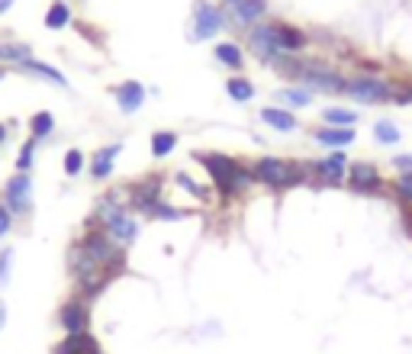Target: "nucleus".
I'll use <instances>...</instances> for the list:
<instances>
[{
    "instance_id": "42",
    "label": "nucleus",
    "mask_w": 412,
    "mask_h": 354,
    "mask_svg": "<svg viewBox=\"0 0 412 354\" xmlns=\"http://www.w3.org/2000/svg\"><path fill=\"white\" fill-rule=\"evenodd\" d=\"M4 74H7V68H4V65H0V77H4Z\"/></svg>"
},
{
    "instance_id": "30",
    "label": "nucleus",
    "mask_w": 412,
    "mask_h": 354,
    "mask_svg": "<svg viewBox=\"0 0 412 354\" xmlns=\"http://www.w3.org/2000/svg\"><path fill=\"white\" fill-rule=\"evenodd\" d=\"M33 161H35V139H26L20 145V152H16V174H29Z\"/></svg>"
},
{
    "instance_id": "33",
    "label": "nucleus",
    "mask_w": 412,
    "mask_h": 354,
    "mask_svg": "<svg viewBox=\"0 0 412 354\" xmlns=\"http://www.w3.org/2000/svg\"><path fill=\"white\" fill-rule=\"evenodd\" d=\"M277 100H284L290 106H306L313 100V94L309 91H277Z\"/></svg>"
},
{
    "instance_id": "16",
    "label": "nucleus",
    "mask_w": 412,
    "mask_h": 354,
    "mask_svg": "<svg viewBox=\"0 0 412 354\" xmlns=\"http://www.w3.org/2000/svg\"><path fill=\"white\" fill-rule=\"evenodd\" d=\"M119 152H123V142H113V145H104L97 155L91 158V177L94 181H106L113 174V161L119 158Z\"/></svg>"
},
{
    "instance_id": "13",
    "label": "nucleus",
    "mask_w": 412,
    "mask_h": 354,
    "mask_svg": "<svg viewBox=\"0 0 412 354\" xmlns=\"http://www.w3.org/2000/svg\"><path fill=\"white\" fill-rule=\"evenodd\" d=\"M348 181L355 190L374 194V190H380V171L370 165V161H355V165L348 167Z\"/></svg>"
},
{
    "instance_id": "43",
    "label": "nucleus",
    "mask_w": 412,
    "mask_h": 354,
    "mask_svg": "<svg viewBox=\"0 0 412 354\" xmlns=\"http://www.w3.org/2000/svg\"><path fill=\"white\" fill-rule=\"evenodd\" d=\"M226 4H232V0H226Z\"/></svg>"
},
{
    "instance_id": "6",
    "label": "nucleus",
    "mask_w": 412,
    "mask_h": 354,
    "mask_svg": "<svg viewBox=\"0 0 412 354\" xmlns=\"http://www.w3.org/2000/svg\"><path fill=\"white\" fill-rule=\"evenodd\" d=\"M345 94H351V97L361 100V104H386V100L393 97L390 84L380 81V77H357V81H348Z\"/></svg>"
},
{
    "instance_id": "35",
    "label": "nucleus",
    "mask_w": 412,
    "mask_h": 354,
    "mask_svg": "<svg viewBox=\"0 0 412 354\" xmlns=\"http://www.w3.org/2000/svg\"><path fill=\"white\" fill-rule=\"evenodd\" d=\"M152 216L155 219H168V223H177V219H184V209H174V206H168V203H158V206L152 209Z\"/></svg>"
},
{
    "instance_id": "25",
    "label": "nucleus",
    "mask_w": 412,
    "mask_h": 354,
    "mask_svg": "<svg viewBox=\"0 0 412 354\" xmlns=\"http://www.w3.org/2000/svg\"><path fill=\"white\" fill-rule=\"evenodd\" d=\"M226 94H229L232 100H238V104H248V100L255 97V84L245 81V77H229V84H226Z\"/></svg>"
},
{
    "instance_id": "10",
    "label": "nucleus",
    "mask_w": 412,
    "mask_h": 354,
    "mask_svg": "<svg viewBox=\"0 0 412 354\" xmlns=\"http://www.w3.org/2000/svg\"><path fill=\"white\" fill-rule=\"evenodd\" d=\"M158 197H161V177H148V181H142V184H133V190H129V206H133L135 213L152 216V209L161 203Z\"/></svg>"
},
{
    "instance_id": "18",
    "label": "nucleus",
    "mask_w": 412,
    "mask_h": 354,
    "mask_svg": "<svg viewBox=\"0 0 412 354\" xmlns=\"http://www.w3.org/2000/svg\"><path fill=\"white\" fill-rule=\"evenodd\" d=\"M229 10H232V16H235L238 23L252 26V23H258L261 13L267 10V0H232Z\"/></svg>"
},
{
    "instance_id": "20",
    "label": "nucleus",
    "mask_w": 412,
    "mask_h": 354,
    "mask_svg": "<svg viewBox=\"0 0 412 354\" xmlns=\"http://www.w3.org/2000/svg\"><path fill=\"white\" fill-rule=\"evenodd\" d=\"M261 119L277 132H294L296 129V116L290 110H280V106H265V110H261Z\"/></svg>"
},
{
    "instance_id": "28",
    "label": "nucleus",
    "mask_w": 412,
    "mask_h": 354,
    "mask_svg": "<svg viewBox=\"0 0 412 354\" xmlns=\"http://www.w3.org/2000/svg\"><path fill=\"white\" fill-rule=\"evenodd\" d=\"M322 119H325L328 126H338V129H345V126H355L357 123V113L345 110V106H332V110L322 113Z\"/></svg>"
},
{
    "instance_id": "44",
    "label": "nucleus",
    "mask_w": 412,
    "mask_h": 354,
    "mask_svg": "<svg viewBox=\"0 0 412 354\" xmlns=\"http://www.w3.org/2000/svg\"><path fill=\"white\" fill-rule=\"evenodd\" d=\"M409 100H412V94H409Z\"/></svg>"
},
{
    "instance_id": "24",
    "label": "nucleus",
    "mask_w": 412,
    "mask_h": 354,
    "mask_svg": "<svg viewBox=\"0 0 412 354\" xmlns=\"http://www.w3.org/2000/svg\"><path fill=\"white\" fill-rule=\"evenodd\" d=\"M71 23V7L65 0H52V7L45 10V29H65Z\"/></svg>"
},
{
    "instance_id": "38",
    "label": "nucleus",
    "mask_w": 412,
    "mask_h": 354,
    "mask_svg": "<svg viewBox=\"0 0 412 354\" xmlns=\"http://www.w3.org/2000/svg\"><path fill=\"white\" fill-rule=\"evenodd\" d=\"M393 165L399 167V171H412V155H399V158H393Z\"/></svg>"
},
{
    "instance_id": "8",
    "label": "nucleus",
    "mask_w": 412,
    "mask_h": 354,
    "mask_svg": "<svg viewBox=\"0 0 412 354\" xmlns=\"http://www.w3.org/2000/svg\"><path fill=\"white\" fill-rule=\"evenodd\" d=\"M296 81H303L309 87H322V91H345L348 87V81H345L338 71H332V68H322V65H306L303 62V71H300V77Z\"/></svg>"
},
{
    "instance_id": "4",
    "label": "nucleus",
    "mask_w": 412,
    "mask_h": 354,
    "mask_svg": "<svg viewBox=\"0 0 412 354\" xmlns=\"http://www.w3.org/2000/svg\"><path fill=\"white\" fill-rule=\"evenodd\" d=\"M4 203L13 216H29V209H33V177L29 174H13L4 184Z\"/></svg>"
},
{
    "instance_id": "40",
    "label": "nucleus",
    "mask_w": 412,
    "mask_h": 354,
    "mask_svg": "<svg viewBox=\"0 0 412 354\" xmlns=\"http://www.w3.org/2000/svg\"><path fill=\"white\" fill-rule=\"evenodd\" d=\"M13 4H16V0H0V16L7 13V10H10V7H13Z\"/></svg>"
},
{
    "instance_id": "7",
    "label": "nucleus",
    "mask_w": 412,
    "mask_h": 354,
    "mask_svg": "<svg viewBox=\"0 0 412 354\" xmlns=\"http://www.w3.org/2000/svg\"><path fill=\"white\" fill-rule=\"evenodd\" d=\"M219 29H223V13H219V7H213L206 0H196L194 4V39L196 42L210 39Z\"/></svg>"
},
{
    "instance_id": "11",
    "label": "nucleus",
    "mask_w": 412,
    "mask_h": 354,
    "mask_svg": "<svg viewBox=\"0 0 412 354\" xmlns=\"http://www.w3.org/2000/svg\"><path fill=\"white\" fill-rule=\"evenodd\" d=\"M248 45H252V52L261 58V62H271L280 55L277 49V33H274V26H265V23H258V26H252V33H248Z\"/></svg>"
},
{
    "instance_id": "34",
    "label": "nucleus",
    "mask_w": 412,
    "mask_h": 354,
    "mask_svg": "<svg viewBox=\"0 0 412 354\" xmlns=\"http://www.w3.org/2000/svg\"><path fill=\"white\" fill-rule=\"evenodd\" d=\"M10 267H13V248L4 245V248H0V287L10 280Z\"/></svg>"
},
{
    "instance_id": "36",
    "label": "nucleus",
    "mask_w": 412,
    "mask_h": 354,
    "mask_svg": "<svg viewBox=\"0 0 412 354\" xmlns=\"http://www.w3.org/2000/svg\"><path fill=\"white\" fill-rule=\"evenodd\" d=\"M396 194H399V200L412 203V171L399 174V181H396Z\"/></svg>"
},
{
    "instance_id": "17",
    "label": "nucleus",
    "mask_w": 412,
    "mask_h": 354,
    "mask_svg": "<svg viewBox=\"0 0 412 354\" xmlns=\"http://www.w3.org/2000/svg\"><path fill=\"white\" fill-rule=\"evenodd\" d=\"M274 33H277V49H280V55L306 49V42H309L306 33H300L296 26H286V23H277V26H274Z\"/></svg>"
},
{
    "instance_id": "23",
    "label": "nucleus",
    "mask_w": 412,
    "mask_h": 354,
    "mask_svg": "<svg viewBox=\"0 0 412 354\" xmlns=\"http://www.w3.org/2000/svg\"><path fill=\"white\" fill-rule=\"evenodd\" d=\"M33 58V49L26 42H0V62H10V65H23Z\"/></svg>"
},
{
    "instance_id": "3",
    "label": "nucleus",
    "mask_w": 412,
    "mask_h": 354,
    "mask_svg": "<svg viewBox=\"0 0 412 354\" xmlns=\"http://www.w3.org/2000/svg\"><path fill=\"white\" fill-rule=\"evenodd\" d=\"M77 242H81V248H84L97 264H104V267H110V271H116V274L123 271V264H126L123 245L113 242L104 229H91L84 238H77Z\"/></svg>"
},
{
    "instance_id": "12",
    "label": "nucleus",
    "mask_w": 412,
    "mask_h": 354,
    "mask_svg": "<svg viewBox=\"0 0 412 354\" xmlns=\"http://www.w3.org/2000/svg\"><path fill=\"white\" fill-rule=\"evenodd\" d=\"M313 171L319 174V181L325 184V187H338V184H342V177H345V171H348V158H345V152L338 148V152H332L328 158L316 161Z\"/></svg>"
},
{
    "instance_id": "27",
    "label": "nucleus",
    "mask_w": 412,
    "mask_h": 354,
    "mask_svg": "<svg viewBox=\"0 0 412 354\" xmlns=\"http://www.w3.org/2000/svg\"><path fill=\"white\" fill-rule=\"evenodd\" d=\"M174 148H177L174 132H155V135H152V155H155V158H168Z\"/></svg>"
},
{
    "instance_id": "32",
    "label": "nucleus",
    "mask_w": 412,
    "mask_h": 354,
    "mask_svg": "<svg viewBox=\"0 0 412 354\" xmlns=\"http://www.w3.org/2000/svg\"><path fill=\"white\" fill-rule=\"evenodd\" d=\"M177 184H181L184 190H187V194H194L196 200H210V190L206 187H200V184L194 181V177H190V174H184V171H177V177H174Z\"/></svg>"
},
{
    "instance_id": "26",
    "label": "nucleus",
    "mask_w": 412,
    "mask_h": 354,
    "mask_svg": "<svg viewBox=\"0 0 412 354\" xmlns=\"http://www.w3.org/2000/svg\"><path fill=\"white\" fill-rule=\"evenodd\" d=\"M216 58L226 65V68H242V65H245L242 49H238L235 42H219V45H216Z\"/></svg>"
},
{
    "instance_id": "14",
    "label": "nucleus",
    "mask_w": 412,
    "mask_h": 354,
    "mask_svg": "<svg viewBox=\"0 0 412 354\" xmlns=\"http://www.w3.org/2000/svg\"><path fill=\"white\" fill-rule=\"evenodd\" d=\"M113 97H116V104H119L123 113H135L142 104H145V87H142L139 81L116 84V87H113Z\"/></svg>"
},
{
    "instance_id": "21",
    "label": "nucleus",
    "mask_w": 412,
    "mask_h": 354,
    "mask_svg": "<svg viewBox=\"0 0 412 354\" xmlns=\"http://www.w3.org/2000/svg\"><path fill=\"white\" fill-rule=\"evenodd\" d=\"M20 71H26V74H35V77H45V81H52L55 87H68V81H65L62 71H55L52 65L39 62V58H29V62H23Z\"/></svg>"
},
{
    "instance_id": "2",
    "label": "nucleus",
    "mask_w": 412,
    "mask_h": 354,
    "mask_svg": "<svg viewBox=\"0 0 412 354\" xmlns=\"http://www.w3.org/2000/svg\"><path fill=\"white\" fill-rule=\"evenodd\" d=\"M252 174H255V181L267 184V187H296V184L306 181V171L284 158H258Z\"/></svg>"
},
{
    "instance_id": "5",
    "label": "nucleus",
    "mask_w": 412,
    "mask_h": 354,
    "mask_svg": "<svg viewBox=\"0 0 412 354\" xmlns=\"http://www.w3.org/2000/svg\"><path fill=\"white\" fill-rule=\"evenodd\" d=\"M196 161H200L206 171L213 174V181H216V187L223 190V194H235V174H238V161L226 158V155H200L196 152Z\"/></svg>"
},
{
    "instance_id": "41",
    "label": "nucleus",
    "mask_w": 412,
    "mask_h": 354,
    "mask_svg": "<svg viewBox=\"0 0 412 354\" xmlns=\"http://www.w3.org/2000/svg\"><path fill=\"white\" fill-rule=\"evenodd\" d=\"M7 132H10V126H7V123H0V145L7 142Z\"/></svg>"
},
{
    "instance_id": "1",
    "label": "nucleus",
    "mask_w": 412,
    "mask_h": 354,
    "mask_svg": "<svg viewBox=\"0 0 412 354\" xmlns=\"http://www.w3.org/2000/svg\"><path fill=\"white\" fill-rule=\"evenodd\" d=\"M68 271H71V277L77 280V290H81L84 299H94L113 277H116V271H110V267L94 261V258L81 248V242H74L68 248Z\"/></svg>"
},
{
    "instance_id": "15",
    "label": "nucleus",
    "mask_w": 412,
    "mask_h": 354,
    "mask_svg": "<svg viewBox=\"0 0 412 354\" xmlns=\"http://www.w3.org/2000/svg\"><path fill=\"white\" fill-rule=\"evenodd\" d=\"M52 354H100V345L91 332H77V335H65V341H58L52 348Z\"/></svg>"
},
{
    "instance_id": "19",
    "label": "nucleus",
    "mask_w": 412,
    "mask_h": 354,
    "mask_svg": "<svg viewBox=\"0 0 412 354\" xmlns=\"http://www.w3.org/2000/svg\"><path fill=\"white\" fill-rule=\"evenodd\" d=\"M316 142H322V145L328 148H345L355 142V126H345V129H338V126H325V129L316 132Z\"/></svg>"
},
{
    "instance_id": "39",
    "label": "nucleus",
    "mask_w": 412,
    "mask_h": 354,
    "mask_svg": "<svg viewBox=\"0 0 412 354\" xmlns=\"http://www.w3.org/2000/svg\"><path fill=\"white\" fill-rule=\"evenodd\" d=\"M4 326H7V303L0 299V332H4Z\"/></svg>"
},
{
    "instance_id": "37",
    "label": "nucleus",
    "mask_w": 412,
    "mask_h": 354,
    "mask_svg": "<svg viewBox=\"0 0 412 354\" xmlns=\"http://www.w3.org/2000/svg\"><path fill=\"white\" fill-rule=\"evenodd\" d=\"M10 229H13V213H10V209H7V203L0 200V238L7 236Z\"/></svg>"
},
{
    "instance_id": "29",
    "label": "nucleus",
    "mask_w": 412,
    "mask_h": 354,
    "mask_svg": "<svg viewBox=\"0 0 412 354\" xmlns=\"http://www.w3.org/2000/svg\"><path fill=\"white\" fill-rule=\"evenodd\" d=\"M374 135H377L380 145H396L403 135H399V126L390 123V119H380L377 126H374Z\"/></svg>"
},
{
    "instance_id": "22",
    "label": "nucleus",
    "mask_w": 412,
    "mask_h": 354,
    "mask_svg": "<svg viewBox=\"0 0 412 354\" xmlns=\"http://www.w3.org/2000/svg\"><path fill=\"white\" fill-rule=\"evenodd\" d=\"M52 132H55V116L49 110H39L29 116V139H49Z\"/></svg>"
},
{
    "instance_id": "9",
    "label": "nucleus",
    "mask_w": 412,
    "mask_h": 354,
    "mask_svg": "<svg viewBox=\"0 0 412 354\" xmlns=\"http://www.w3.org/2000/svg\"><path fill=\"white\" fill-rule=\"evenodd\" d=\"M58 322H62L65 335H77V332H87L91 326V309H87L84 299H68V303L58 309Z\"/></svg>"
},
{
    "instance_id": "31",
    "label": "nucleus",
    "mask_w": 412,
    "mask_h": 354,
    "mask_svg": "<svg viewBox=\"0 0 412 354\" xmlns=\"http://www.w3.org/2000/svg\"><path fill=\"white\" fill-rule=\"evenodd\" d=\"M81 171H84V152H81V148H68V152H65V174H68V177H77Z\"/></svg>"
}]
</instances>
